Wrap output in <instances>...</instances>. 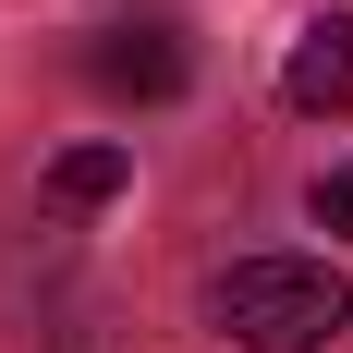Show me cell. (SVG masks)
<instances>
[{"mask_svg":"<svg viewBox=\"0 0 353 353\" xmlns=\"http://www.w3.org/2000/svg\"><path fill=\"white\" fill-rule=\"evenodd\" d=\"M208 317L232 329L244 353H317V341L353 329V292L329 281L317 256H244V268L208 281Z\"/></svg>","mask_w":353,"mask_h":353,"instance_id":"cell-1","label":"cell"},{"mask_svg":"<svg viewBox=\"0 0 353 353\" xmlns=\"http://www.w3.org/2000/svg\"><path fill=\"white\" fill-rule=\"evenodd\" d=\"M85 73H98L110 98H183L195 61H183L171 25H98V37H85Z\"/></svg>","mask_w":353,"mask_h":353,"instance_id":"cell-2","label":"cell"},{"mask_svg":"<svg viewBox=\"0 0 353 353\" xmlns=\"http://www.w3.org/2000/svg\"><path fill=\"white\" fill-rule=\"evenodd\" d=\"M281 98L292 110H353V12H317V25L292 37V61H281Z\"/></svg>","mask_w":353,"mask_h":353,"instance_id":"cell-3","label":"cell"},{"mask_svg":"<svg viewBox=\"0 0 353 353\" xmlns=\"http://www.w3.org/2000/svg\"><path fill=\"white\" fill-rule=\"evenodd\" d=\"M122 183H134L122 146H61V159H49V208H110Z\"/></svg>","mask_w":353,"mask_h":353,"instance_id":"cell-4","label":"cell"},{"mask_svg":"<svg viewBox=\"0 0 353 353\" xmlns=\"http://www.w3.org/2000/svg\"><path fill=\"white\" fill-rule=\"evenodd\" d=\"M305 208H317V232H353V171H317V195H305Z\"/></svg>","mask_w":353,"mask_h":353,"instance_id":"cell-5","label":"cell"}]
</instances>
